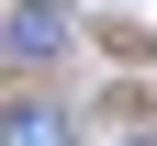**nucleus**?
<instances>
[{
  "mask_svg": "<svg viewBox=\"0 0 157 146\" xmlns=\"http://www.w3.org/2000/svg\"><path fill=\"white\" fill-rule=\"evenodd\" d=\"M56 45H67V11H56V0H23V11L0 23V68H45Z\"/></svg>",
  "mask_w": 157,
  "mask_h": 146,
  "instance_id": "f257e3e1",
  "label": "nucleus"
},
{
  "mask_svg": "<svg viewBox=\"0 0 157 146\" xmlns=\"http://www.w3.org/2000/svg\"><path fill=\"white\" fill-rule=\"evenodd\" d=\"M0 146H67V112H45V101H11V112H0Z\"/></svg>",
  "mask_w": 157,
  "mask_h": 146,
  "instance_id": "f03ea898",
  "label": "nucleus"
}]
</instances>
